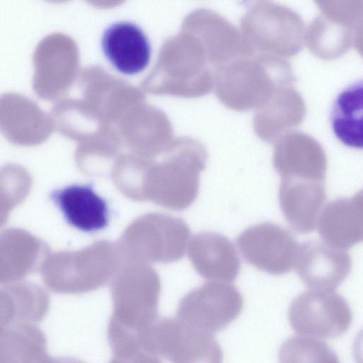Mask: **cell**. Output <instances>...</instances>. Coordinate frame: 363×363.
<instances>
[{
  "label": "cell",
  "instance_id": "obj_1",
  "mask_svg": "<svg viewBox=\"0 0 363 363\" xmlns=\"http://www.w3.org/2000/svg\"><path fill=\"white\" fill-rule=\"evenodd\" d=\"M218 78L223 103L240 111L258 108L276 90L296 82L289 62L268 54L238 56L218 66Z\"/></svg>",
  "mask_w": 363,
  "mask_h": 363
},
{
  "label": "cell",
  "instance_id": "obj_13",
  "mask_svg": "<svg viewBox=\"0 0 363 363\" xmlns=\"http://www.w3.org/2000/svg\"><path fill=\"white\" fill-rule=\"evenodd\" d=\"M305 115L306 106L300 94L294 86H283L257 108L254 129L262 140L274 141L299 125Z\"/></svg>",
  "mask_w": 363,
  "mask_h": 363
},
{
  "label": "cell",
  "instance_id": "obj_20",
  "mask_svg": "<svg viewBox=\"0 0 363 363\" xmlns=\"http://www.w3.org/2000/svg\"><path fill=\"white\" fill-rule=\"evenodd\" d=\"M45 1L50 2V3H52V4H61V3L67 2L69 0H45Z\"/></svg>",
  "mask_w": 363,
  "mask_h": 363
},
{
  "label": "cell",
  "instance_id": "obj_4",
  "mask_svg": "<svg viewBox=\"0 0 363 363\" xmlns=\"http://www.w3.org/2000/svg\"><path fill=\"white\" fill-rule=\"evenodd\" d=\"M237 244L248 263L274 275L292 269L299 250L298 243L288 230L271 223L247 228L237 238Z\"/></svg>",
  "mask_w": 363,
  "mask_h": 363
},
{
  "label": "cell",
  "instance_id": "obj_7",
  "mask_svg": "<svg viewBox=\"0 0 363 363\" xmlns=\"http://www.w3.org/2000/svg\"><path fill=\"white\" fill-rule=\"evenodd\" d=\"M52 130V119L33 100L11 92L0 96V131L10 143L38 145Z\"/></svg>",
  "mask_w": 363,
  "mask_h": 363
},
{
  "label": "cell",
  "instance_id": "obj_19",
  "mask_svg": "<svg viewBox=\"0 0 363 363\" xmlns=\"http://www.w3.org/2000/svg\"><path fill=\"white\" fill-rule=\"evenodd\" d=\"M325 18L362 29L363 0H313Z\"/></svg>",
  "mask_w": 363,
  "mask_h": 363
},
{
  "label": "cell",
  "instance_id": "obj_6",
  "mask_svg": "<svg viewBox=\"0 0 363 363\" xmlns=\"http://www.w3.org/2000/svg\"><path fill=\"white\" fill-rule=\"evenodd\" d=\"M276 141L273 164L281 184H324L326 157L317 140L303 133L287 132Z\"/></svg>",
  "mask_w": 363,
  "mask_h": 363
},
{
  "label": "cell",
  "instance_id": "obj_17",
  "mask_svg": "<svg viewBox=\"0 0 363 363\" xmlns=\"http://www.w3.org/2000/svg\"><path fill=\"white\" fill-rule=\"evenodd\" d=\"M201 269L206 275L225 281H233L240 269L236 250L227 238L210 234L202 241Z\"/></svg>",
  "mask_w": 363,
  "mask_h": 363
},
{
  "label": "cell",
  "instance_id": "obj_21",
  "mask_svg": "<svg viewBox=\"0 0 363 363\" xmlns=\"http://www.w3.org/2000/svg\"><path fill=\"white\" fill-rule=\"evenodd\" d=\"M259 1V0H242V3L244 4V5H247L248 4H250L253 1Z\"/></svg>",
  "mask_w": 363,
  "mask_h": 363
},
{
  "label": "cell",
  "instance_id": "obj_11",
  "mask_svg": "<svg viewBox=\"0 0 363 363\" xmlns=\"http://www.w3.org/2000/svg\"><path fill=\"white\" fill-rule=\"evenodd\" d=\"M362 192L352 197L338 199L328 203L317 219L318 230L326 244L348 249L363 238Z\"/></svg>",
  "mask_w": 363,
  "mask_h": 363
},
{
  "label": "cell",
  "instance_id": "obj_3",
  "mask_svg": "<svg viewBox=\"0 0 363 363\" xmlns=\"http://www.w3.org/2000/svg\"><path fill=\"white\" fill-rule=\"evenodd\" d=\"M288 319L300 335L332 338L345 333L352 322L348 303L333 291L313 289L298 295L291 303Z\"/></svg>",
  "mask_w": 363,
  "mask_h": 363
},
{
  "label": "cell",
  "instance_id": "obj_10",
  "mask_svg": "<svg viewBox=\"0 0 363 363\" xmlns=\"http://www.w3.org/2000/svg\"><path fill=\"white\" fill-rule=\"evenodd\" d=\"M52 202L72 227L84 232L94 233L106 228L110 220L106 201L90 184H72L53 191Z\"/></svg>",
  "mask_w": 363,
  "mask_h": 363
},
{
  "label": "cell",
  "instance_id": "obj_2",
  "mask_svg": "<svg viewBox=\"0 0 363 363\" xmlns=\"http://www.w3.org/2000/svg\"><path fill=\"white\" fill-rule=\"evenodd\" d=\"M240 35L245 54H268L281 58L297 55L305 43L301 16L286 6L259 0L242 16Z\"/></svg>",
  "mask_w": 363,
  "mask_h": 363
},
{
  "label": "cell",
  "instance_id": "obj_8",
  "mask_svg": "<svg viewBox=\"0 0 363 363\" xmlns=\"http://www.w3.org/2000/svg\"><path fill=\"white\" fill-rule=\"evenodd\" d=\"M350 255L326 243L308 241L299 245L296 262L301 281L313 289L333 291L351 269Z\"/></svg>",
  "mask_w": 363,
  "mask_h": 363
},
{
  "label": "cell",
  "instance_id": "obj_18",
  "mask_svg": "<svg viewBox=\"0 0 363 363\" xmlns=\"http://www.w3.org/2000/svg\"><path fill=\"white\" fill-rule=\"evenodd\" d=\"M281 362H337V356L324 342L308 335H296L286 340L279 354Z\"/></svg>",
  "mask_w": 363,
  "mask_h": 363
},
{
  "label": "cell",
  "instance_id": "obj_15",
  "mask_svg": "<svg viewBox=\"0 0 363 363\" xmlns=\"http://www.w3.org/2000/svg\"><path fill=\"white\" fill-rule=\"evenodd\" d=\"M362 81L351 84L337 96L330 112V125L345 145L362 148Z\"/></svg>",
  "mask_w": 363,
  "mask_h": 363
},
{
  "label": "cell",
  "instance_id": "obj_16",
  "mask_svg": "<svg viewBox=\"0 0 363 363\" xmlns=\"http://www.w3.org/2000/svg\"><path fill=\"white\" fill-rule=\"evenodd\" d=\"M202 317L213 330L223 329L241 313L243 298L233 284L217 283L207 286L201 292Z\"/></svg>",
  "mask_w": 363,
  "mask_h": 363
},
{
  "label": "cell",
  "instance_id": "obj_5",
  "mask_svg": "<svg viewBox=\"0 0 363 363\" xmlns=\"http://www.w3.org/2000/svg\"><path fill=\"white\" fill-rule=\"evenodd\" d=\"M78 61L75 41L62 33L45 36L33 55V88L45 100L55 99L69 82Z\"/></svg>",
  "mask_w": 363,
  "mask_h": 363
},
{
  "label": "cell",
  "instance_id": "obj_12",
  "mask_svg": "<svg viewBox=\"0 0 363 363\" xmlns=\"http://www.w3.org/2000/svg\"><path fill=\"white\" fill-rule=\"evenodd\" d=\"M188 27L199 40L206 55L218 66L246 55L239 30L214 11H196L189 16Z\"/></svg>",
  "mask_w": 363,
  "mask_h": 363
},
{
  "label": "cell",
  "instance_id": "obj_9",
  "mask_svg": "<svg viewBox=\"0 0 363 363\" xmlns=\"http://www.w3.org/2000/svg\"><path fill=\"white\" fill-rule=\"evenodd\" d=\"M101 48L111 65L125 75L141 72L150 60V41L134 23L119 21L109 26L102 35Z\"/></svg>",
  "mask_w": 363,
  "mask_h": 363
},
{
  "label": "cell",
  "instance_id": "obj_14",
  "mask_svg": "<svg viewBox=\"0 0 363 363\" xmlns=\"http://www.w3.org/2000/svg\"><path fill=\"white\" fill-rule=\"evenodd\" d=\"M362 34V29L331 21L319 13L306 30L305 43L315 57L332 60L352 48L361 51Z\"/></svg>",
  "mask_w": 363,
  "mask_h": 363
}]
</instances>
